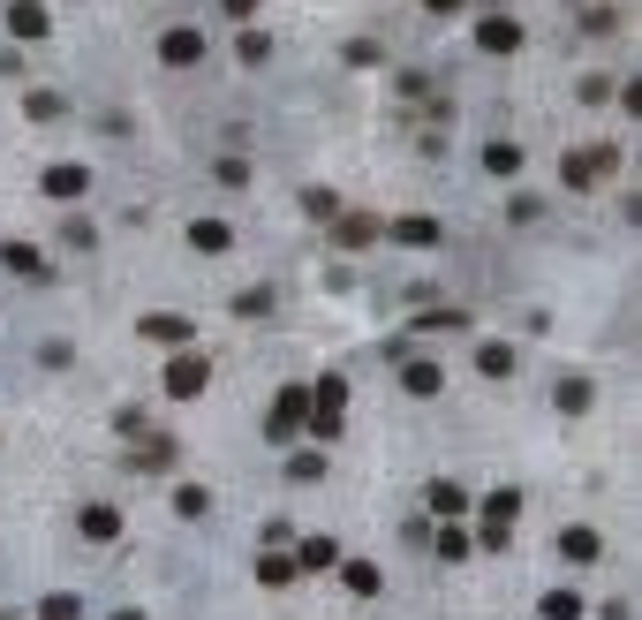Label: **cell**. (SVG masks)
<instances>
[{
	"label": "cell",
	"mask_w": 642,
	"mask_h": 620,
	"mask_svg": "<svg viewBox=\"0 0 642 620\" xmlns=\"http://www.w3.org/2000/svg\"><path fill=\"white\" fill-rule=\"evenodd\" d=\"M144 341H174V348H182V341H189V318H174V310H152V318H144Z\"/></svg>",
	"instance_id": "cell-9"
},
{
	"label": "cell",
	"mask_w": 642,
	"mask_h": 620,
	"mask_svg": "<svg viewBox=\"0 0 642 620\" xmlns=\"http://www.w3.org/2000/svg\"><path fill=\"white\" fill-rule=\"evenodd\" d=\"M159 53H167V69H189V61H204V38L197 31H167V46H159Z\"/></svg>",
	"instance_id": "cell-5"
},
{
	"label": "cell",
	"mask_w": 642,
	"mask_h": 620,
	"mask_svg": "<svg viewBox=\"0 0 642 620\" xmlns=\"http://www.w3.org/2000/svg\"><path fill=\"white\" fill-rule=\"evenodd\" d=\"M303 424H310V394H303V386H288V394L272 401V439H295Z\"/></svg>",
	"instance_id": "cell-1"
},
{
	"label": "cell",
	"mask_w": 642,
	"mask_h": 620,
	"mask_svg": "<svg viewBox=\"0 0 642 620\" xmlns=\"http://www.w3.org/2000/svg\"><path fill=\"white\" fill-rule=\"evenodd\" d=\"M136 462H144V469H167V462H174V439H152V447L136 454Z\"/></svg>",
	"instance_id": "cell-25"
},
{
	"label": "cell",
	"mask_w": 642,
	"mask_h": 620,
	"mask_svg": "<svg viewBox=\"0 0 642 620\" xmlns=\"http://www.w3.org/2000/svg\"><path fill=\"white\" fill-rule=\"evenodd\" d=\"M423 500H431V515H469V492H461L454 477H439L431 492H423Z\"/></svg>",
	"instance_id": "cell-6"
},
{
	"label": "cell",
	"mask_w": 642,
	"mask_h": 620,
	"mask_svg": "<svg viewBox=\"0 0 642 620\" xmlns=\"http://www.w3.org/2000/svg\"><path fill=\"white\" fill-rule=\"evenodd\" d=\"M38 620H84V605L68 598V590H53V598H46V605H38Z\"/></svg>",
	"instance_id": "cell-19"
},
{
	"label": "cell",
	"mask_w": 642,
	"mask_h": 620,
	"mask_svg": "<svg viewBox=\"0 0 642 620\" xmlns=\"http://www.w3.org/2000/svg\"><path fill=\"white\" fill-rule=\"evenodd\" d=\"M235 310H242V318H265V310H272V288H250V295H242Z\"/></svg>",
	"instance_id": "cell-26"
},
{
	"label": "cell",
	"mask_w": 642,
	"mask_h": 620,
	"mask_svg": "<svg viewBox=\"0 0 642 620\" xmlns=\"http://www.w3.org/2000/svg\"><path fill=\"white\" fill-rule=\"evenodd\" d=\"M484 167L491 174H514V167H522V144H484Z\"/></svg>",
	"instance_id": "cell-16"
},
{
	"label": "cell",
	"mask_w": 642,
	"mask_h": 620,
	"mask_svg": "<svg viewBox=\"0 0 642 620\" xmlns=\"http://www.w3.org/2000/svg\"><path fill=\"white\" fill-rule=\"evenodd\" d=\"M393 242H416V250H423V242H439V227H431V220H393Z\"/></svg>",
	"instance_id": "cell-20"
},
{
	"label": "cell",
	"mask_w": 642,
	"mask_h": 620,
	"mask_svg": "<svg viewBox=\"0 0 642 620\" xmlns=\"http://www.w3.org/2000/svg\"><path fill=\"white\" fill-rule=\"evenodd\" d=\"M76 530H84V537H114L121 515H114V507H84V515H76Z\"/></svg>",
	"instance_id": "cell-13"
},
{
	"label": "cell",
	"mask_w": 642,
	"mask_h": 620,
	"mask_svg": "<svg viewBox=\"0 0 642 620\" xmlns=\"http://www.w3.org/2000/svg\"><path fill=\"white\" fill-rule=\"evenodd\" d=\"M371 235H378V227L363 220V212H355V220H340V242H348V250H355V242H371Z\"/></svg>",
	"instance_id": "cell-24"
},
{
	"label": "cell",
	"mask_w": 642,
	"mask_h": 620,
	"mask_svg": "<svg viewBox=\"0 0 642 620\" xmlns=\"http://www.w3.org/2000/svg\"><path fill=\"white\" fill-rule=\"evenodd\" d=\"M559 560H597V530H575V522H567V530H559Z\"/></svg>",
	"instance_id": "cell-10"
},
{
	"label": "cell",
	"mask_w": 642,
	"mask_h": 620,
	"mask_svg": "<svg viewBox=\"0 0 642 620\" xmlns=\"http://www.w3.org/2000/svg\"><path fill=\"white\" fill-rule=\"evenodd\" d=\"M174 507H182V515H204V507H212V492H204V484H182V492H174Z\"/></svg>",
	"instance_id": "cell-22"
},
{
	"label": "cell",
	"mask_w": 642,
	"mask_h": 620,
	"mask_svg": "<svg viewBox=\"0 0 642 620\" xmlns=\"http://www.w3.org/2000/svg\"><path fill=\"white\" fill-rule=\"evenodd\" d=\"M38 190H46L53 205H76V197L91 190V167H46V182H38Z\"/></svg>",
	"instance_id": "cell-2"
},
{
	"label": "cell",
	"mask_w": 642,
	"mask_h": 620,
	"mask_svg": "<svg viewBox=\"0 0 642 620\" xmlns=\"http://www.w3.org/2000/svg\"><path fill=\"white\" fill-rule=\"evenodd\" d=\"M189 242H197V250H227V242H235V235H227L220 220H197V227H189Z\"/></svg>",
	"instance_id": "cell-17"
},
{
	"label": "cell",
	"mask_w": 642,
	"mask_h": 620,
	"mask_svg": "<svg viewBox=\"0 0 642 620\" xmlns=\"http://www.w3.org/2000/svg\"><path fill=\"white\" fill-rule=\"evenodd\" d=\"M114 620H144V613H114Z\"/></svg>",
	"instance_id": "cell-28"
},
{
	"label": "cell",
	"mask_w": 642,
	"mask_h": 620,
	"mask_svg": "<svg viewBox=\"0 0 642 620\" xmlns=\"http://www.w3.org/2000/svg\"><path fill=\"white\" fill-rule=\"evenodd\" d=\"M423 8H431V16H461V8H469V0H423Z\"/></svg>",
	"instance_id": "cell-27"
},
{
	"label": "cell",
	"mask_w": 642,
	"mask_h": 620,
	"mask_svg": "<svg viewBox=\"0 0 642 620\" xmlns=\"http://www.w3.org/2000/svg\"><path fill=\"white\" fill-rule=\"evenodd\" d=\"M0 265H8V273H31V280H46V273H53V265L31 250V242H8V250H0Z\"/></svg>",
	"instance_id": "cell-7"
},
{
	"label": "cell",
	"mask_w": 642,
	"mask_h": 620,
	"mask_svg": "<svg viewBox=\"0 0 642 620\" xmlns=\"http://www.w3.org/2000/svg\"><path fill=\"white\" fill-rule=\"evenodd\" d=\"M295 568H340V552H333V537H310V545H303V560H295Z\"/></svg>",
	"instance_id": "cell-14"
},
{
	"label": "cell",
	"mask_w": 642,
	"mask_h": 620,
	"mask_svg": "<svg viewBox=\"0 0 642 620\" xmlns=\"http://www.w3.org/2000/svg\"><path fill=\"white\" fill-rule=\"evenodd\" d=\"M8 23H16V38H46V8H38V0H16Z\"/></svg>",
	"instance_id": "cell-11"
},
{
	"label": "cell",
	"mask_w": 642,
	"mask_h": 620,
	"mask_svg": "<svg viewBox=\"0 0 642 620\" xmlns=\"http://www.w3.org/2000/svg\"><path fill=\"white\" fill-rule=\"evenodd\" d=\"M484 530H514V515H522V492H514V484H507V492H491V500H484Z\"/></svg>",
	"instance_id": "cell-8"
},
{
	"label": "cell",
	"mask_w": 642,
	"mask_h": 620,
	"mask_svg": "<svg viewBox=\"0 0 642 620\" xmlns=\"http://www.w3.org/2000/svg\"><path fill=\"white\" fill-rule=\"evenodd\" d=\"M476 363H484V379H507V371H514V348H507V341H491Z\"/></svg>",
	"instance_id": "cell-15"
},
{
	"label": "cell",
	"mask_w": 642,
	"mask_h": 620,
	"mask_svg": "<svg viewBox=\"0 0 642 620\" xmlns=\"http://www.w3.org/2000/svg\"><path fill=\"white\" fill-rule=\"evenodd\" d=\"M348 590H363V598L378 590V568H371V560H348Z\"/></svg>",
	"instance_id": "cell-23"
},
{
	"label": "cell",
	"mask_w": 642,
	"mask_h": 620,
	"mask_svg": "<svg viewBox=\"0 0 642 620\" xmlns=\"http://www.w3.org/2000/svg\"><path fill=\"white\" fill-rule=\"evenodd\" d=\"M204 379H212V371H204V356H174V363H167V394H174V401L204 394Z\"/></svg>",
	"instance_id": "cell-3"
},
{
	"label": "cell",
	"mask_w": 642,
	"mask_h": 620,
	"mask_svg": "<svg viewBox=\"0 0 642 620\" xmlns=\"http://www.w3.org/2000/svg\"><path fill=\"white\" fill-rule=\"evenodd\" d=\"M544 620H582V598L575 590H552V598H544Z\"/></svg>",
	"instance_id": "cell-18"
},
{
	"label": "cell",
	"mask_w": 642,
	"mask_h": 620,
	"mask_svg": "<svg viewBox=\"0 0 642 620\" xmlns=\"http://www.w3.org/2000/svg\"><path fill=\"white\" fill-rule=\"evenodd\" d=\"M401 386H408V394H439V386H446V371H439V363H408V371H401Z\"/></svg>",
	"instance_id": "cell-12"
},
{
	"label": "cell",
	"mask_w": 642,
	"mask_h": 620,
	"mask_svg": "<svg viewBox=\"0 0 642 620\" xmlns=\"http://www.w3.org/2000/svg\"><path fill=\"white\" fill-rule=\"evenodd\" d=\"M476 46H484V53H514V46H522V23H514V16H484V23H476Z\"/></svg>",
	"instance_id": "cell-4"
},
{
	"label": "cell",
	"mask_w": 642,
	"mask_h": 620,
	"mask_svg": "<svg viewBox=\"0 0 642 620\" xmlns=\"http://www.w3.org/2000/svg\"><path fill=\"white\" fill-rule=\"evenodd\" d=\"M257 583H295V560H272L265 552V560H257Z\"/></svg>",
	"instance_id": "cell-21"
}]
</instances>
